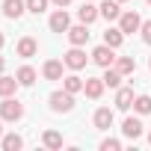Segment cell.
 <instances>
[{
    "label": "cell",
    "instance_id": "cell-8",
    "mask_svg": "<svg viewBox=\"0 0 151 151\" xmlns=\"http://www.w3.org/2000/svg\"><path fill=\"white\" fill-rule=\"evenodd\" d=\"M27 12V0H3V15L9 21H18Z\"/></svg>",
    "mask_w": 151,
    "mask_h": 151
},
{
    "label": "cell",
    "instance_id": "cell-32",
    "mask_svg": "<svg viewBox=\"0 0 151 151\" xmlns=\"http://www.w3.org/2000/svg\"><path fill=\"white\" fill-rule=\"evenodd\" d=\"M0 139H3V119H0Z\"/></svg>",
    "mask_w": 151,
    "mask_h": 151
},
{
    "label": "cell",
    "instance_id": "cell-9",
    "mask_svg": "<svg viewBox=\"0 0 151 151\" xmlns=\"http://www.w3.org/2000/svg\"><path fill=\"white\" fill-rule=\"evenodd\" d=\"M68 42L71 45H77V47H83L86 42H89V24H77V27H68Z\"/></svg>",
    "mask_w": 151,
    "mask_h": 151
},
{
    "label": "cell",
    "instance_id": "cell-34",
    "mask_svg": "<svg viewBox=\"0 0 151 151\" xmlns=\"http://www.w3.org/2000/svg\"><path fill=\"white\" fill-rule=\"evenodd\" d=\"M148 142H151V133H148Z\"/></svg>",
    "mask_w": 151,
    "mask_h": 151
},
{
    "label": "cell",
    "instance_id": "cell-6",
    "mask_svg": "<svg viewBox=\"0 0 151 151\" xmlns=\"http://www.w3.org/2000/svg\"><path fill=\"white\" fill-rule=\"evenodd\" d=\"M47 27H50L53 33H68V27H71V18H68V12H65V9H56V12L50 15Z\"/></svg>",
    "mask_w": 151,
    "mask_h": 151
},
{
    "label": "cell",
    "instance_id": "cell-29",
    "mask_svg": "<svg viewBox=\"0 0 151 151\" xmlns=\"http://www.w3.org/2000/svg\"><path fill=\"white\" fill-rule=\"evenodd\" d=\"M53 3H56V6H59V9H65V6H68V3H71V0H53Z\"/></svg>",
    "mask_w": 151,
    "mask_h": 151
},
{
    "label": "cell",
    "instance_id": "cell-27",
    "mask_svg": "<svg viewBox=\"0 0 151 151\" xmlns=\"http://www.w3.org/2000/svg\"><path fill=\"white\" fill-rule=\"evenodd\" d=\"M101 151H122V142L113 139V136H107V139H101Z\"/></svg>",
    "mask_w": 151,
    "mask_h": 151
},
{
    "label": "cell",
    "instance_id": "cell-11",
    "mask_svg": "<svg viewBox=\"0 0 151 151\" xmlns=\"http://www.w3.org/2000/svg\"><path fill=\"white\" fill-rule=\"evenodd\" d=\"M62 59H47L42 65V74H45V80H62Z\"/></svg>",
    "mask_w": 151,
    "mask_h": 151
},
{
    "label": "cell",
    "instance_id": "cell-15",
    "mask_svg": "<svg viewBox=\"0 0 151 151\" xmlns=\"http://www.w3.org/2000/svg\"><path fill=\"white\" fill-rule=\"evenodd\" d=\"M116 107H119V110H130V107H133V89L119 86V89H116Z\"/></svg>",
    "mask_w": 151,
    "mask_h": 151
},
{
    "label": "cell",
    "instance_id": "cell-30",
    "mask_svg": "<svg viewBox=\"0 0 151 151\" xmlns=\"http://www.w3.org/2000/svg\"><path fill=\"white\" fill-rule=\"evenodd\" d=\"M3 68H6V59H3V56H0V74H3Z\"/></svg>",
    "mask_w": 151,
    "mask_h": 151
},
{
    "label": "cell",
    "instance_id": "cell-2",
    "mask_svg": "<svg viewBox=\"0 0 151 151\" xmlns=\"http://www.w3.org/2000/svg\"><path fill=\"white\" fill-rule=\"evenodd\" d=\"M0 119L3 122H21L24 119V104L18 101V98H3L0 101Z\"/></svg>",
    "mask_w": 151,
    "mask_h": 151
},
{
    "label": "cell",
    "instance_id": "cell-26",
    "mask_svg": "<svg viewBox=\"0 0 151 151\" xmlns=\"http://www.w3.org/2000/svg\"><path fill=\"white\" fill-rule=\"evenodd\" d=\"M47 9V0H27V12H33V15H42Z\"/></svg>",
    "mask_w": 151,
    "mask_h": 151
},
{
    "label": "cell",
    "instance_id": "cell-4",
    "mask_svg": "<svg viewBox=\"0 0 151 151\" xmlns=\"http://www.w3.org/2000/svg\"><path fill=\"white\" fill-rule=\"evenodd\" d=\"M92 62L101 65V68L116 65V47H110V45H98V47L92 50Z\"/></svg>",
    "mask_w": 151,
    "mask_h": 151
},
{
    "label": "cell",
    "instance_id": "cell-25",
    "mask_svg": "<svg viewBox=\"0 0 151 151\" xmlns=\"http://www.w3.org/2000/svg\"><path fill=\"white\" fill-rule=\"evenodd\" d=\"M133 110H136L139 116H148V113H151V95H136V98H133Z\"/></svg>",
    "mask_w": 151,
    "mask_h": 151
},
{
    "label": "cell",
    "instance_id": "cell-20",
    "mask_svg": "<svg viewBox=\"0 0 151 151\" xmlns=\"http://www.w3.org/2000/svg\"><path fill=\"white\" fill-rule=\"evenodd\" d=\"M122 42H124V33H122L119 27H107V33H104V45H110V47H122Z\"/></svg>",
    "mask_w": 151,
    "mask_h": 151
},
{
    "label": "cell",
    "instance_id": "cell-12",
    "mask_svg": "<svg viewBox=\"0 0 151 151\" xmlns=\"http://www.w3.org/2000/svg\"><path fill=\"white\" fill-rule=\"evenodd\" d=\"M104 86H107V83H104V77H86V86H83V92H86L92 101H98V98L104 95Z\"/></svg>",
    "mask_w": 151,
    "mask_h": 151
},
{
    "label": "cell",
    "instance_id": "cell-10",
    "mask_svg": "<svg viewBox=\"0 0 151 151\" xmlns=\"http://www.w3.org/2000/svg\"><path fill=\"white\" fill-rule=\"evenodd\" d=\"M77 18H80V24H95V21L101 18V9L92 6V0H86V3L77 9Z\"/></svg>",
    "mask_w": 151,
    "mask_h": 151
},
{
    "label": "cell",
    "instance_id": "cell-36",
    "mask_svg": "<svg viewBox=\"0 0 151 151\" xmlns=\"http://www.w3.org/2000/svg\"><path fill=\"white\" fill-rule=\"evenodd\" d=\"M148 3H151V0H148Z\"/></svg>",
    "mask_w": 151,
    "mask_h": 151
},
{
    "label": "cell",
    "instance_id": "cell-31",
    "mask_svg": "<svg viewBox=\"0 0 151 151\" xmlns=\"http://www.w3.org/2000/svg\"><path fill=\"white\" fill-rule=\"evenodd\" d=\"M3 45H6V36H3V33H0V50H3Z\"/></svg>",
    "mask_w": 151,
    "mask_h": 151
},
{
    "label": "cell",
    "instance_id": "cell-21",
    "mask_svg": "<svg viewBox=\"0 0 151 151\" xmlns=\"http://www.w3.org/2000/svg\"><path fill=\"white\" fill-rule=\"evenodd\" d=\"M122 77H124V74H122L116 65H110V68L104 71V83H107L110 89H119V86H122Z\"/></svg>",
    "mask_w": 151,
    "mask_h": 151
},
{
    "label": "cell",
    "instance_id": "cell-24",
    "mask_svg": "<svg viewBox=\"0 0 151 151\" xmlns=\"http://www.w3.org/2000/svg\"><path fill=\"white\" fill-rule=\"evenodd\" d=\"M42 142H45V148H62V133L59 130H45Z\"/></svg>",
    "mask_w": 151,
    "mask_h": 151
},
{
    "label": "cell",
    "instance_id": "cell-3",
    "mask_svg": "<svg viewBox=\"0 0 151 151\" xmlns=\"http://www.w3.org/2000/svg\"><path fill=\"white\" fill-rule=\"evenodd\" d=\"M62 62H65V68H71V71H80V68H86V50L77 47V45H71V50L62 53Z\"/></svg>",
    "mask_w": 151,
    "mask_h": 151
},
{
    "label": "cell",
    "instance_id": "cell-33",
    "mask_svg": "<svg viewBox=\"0 0 151 151\" xmlns=\"http://www.w3.org/2000/svg\"><path fill=\"white\" fill-rule=\"evenodd\" d=\"M119 3H127V0H119Z\"/></svg>",
    "mask_w": 151,
    "mask_h": 151
},
{
    "label": "cell",
    "instance_id": "cell-35",
    "mask_svg": "<svg viewBox=\"0 0 151 151\" xmlns=\"http://www.w3.org/2000/svg\"><path fill=\"white\" fill-rule=\"evenodd\" d=\"M148 68H151V59H148Z\"/></svg>",
    "mask_w": 151,
    "mask_h": 151
},
{
    "label": "cell",
    "instance_id": "cell-18",
    "mask_svg": "<svg viewBox=\"0 0 151 151\" xmlns=\"http://www.w3.org/2000/svg\"><path fill=\"white\" fill-rule=\"evenodd\" d=\"M15 77H18L21 86H33V83H36V68H33V65H21V68L15 71Z\"/></svg>",
    "mask_w": 151,
    "mask_h": 151
},
{
    "label": "cell",
    "instance_id": "cell-16",
    "mask_svg": "<svg viewBox=\"0 0 151 151\" xmlns=\"http://www.w3.org/2000/svg\"><path fill=\"white\" fill-rule=\"evenodd\" d=\"M122 133H124L127 139H139V136H142V122H139V119H133V116H130V119H124Z\"/></svg>",
    "mask_w": 151,
    "mask_h": 151
},
{
    "label": "cell",
    "instance_id": "cell-1",
    "mask_svg": "<svg viewBox=\"0 0 151 151\" xmlns=\"http://www.w3.org/2000/svg\"><path fill=\"white\" fill-rule=\"evenodd\" d=\"M47 104H50L53 113H71V110H74V92H68V89H56V92H50Z\"/></svg>",
    "mask_w": 151,
    "mask_h": 151
},
{
    "label": "cell",
    "instance_id": "cell-28",
    "mask_svg": "<svg viewBox=\"0 0 151 151\" xmlns=\"http://www.w3.org/2000/svg\"><path fill=\"white\" fill-rule=\"evenodd\" d=\"M139 33H142V42H145V45H151V21H142Z\"/></svg>",
    "mask_w": 151,
    "mask_h": 151
},
{
    "label": "cell",
    "instance_id": "cell-7",
    "mask_svg": "<svg viewBox=\"0 0 151 151\" xmlns=\"http://www.w3.org/2000/svg\"><path fill=\"white\" fill-rule=\"evenodd\" d=\"M15 53H18V56H24V59H30V56H36V53H39V42H36L33 36H24V39H18Z\"/></svg>",
    "mask_w": 151,
    "mask_h": 151
},
{
    "label": "cell",
    "instance_id": "cell-22",
    "mask_svg": "<svg viewBox=\"0 0 151 151\" xmlns=\"http://www.w3.org/2000/svg\"><path fill=\"white\" fill-rule=\"evenodd\" d=\"M0 145H3V151H18L24 145V139L18 133H3V139H0Z\"/></svg>",
    "mask_w": 151,
    "mask_h": 151
},
{
    "label": "cell",
    "instance_id": "cell-17",
    "mask_svg": "<svg viewBox=\"0 0 151 151\" xmlns=\"http://www.w3.org/2000/svg\"><path fill=\"white\" fill-rule=\"evenodd\" d=\"M18 77H6V74H0V98H9V95H15L18 92Z\"/></svg>",
    "mask_w": 151,
    "mask_h": 151
},
{
    "label": "cell",
    "instance_id": "cell-23",
    "mask_svg": "<svg viewBox=\"0 0 151 151\" xmlns=\"http://www.w3.org/2000/svg\"><path fill=\"white\" fill-rule=\"evenodd\" d=\"M116 68L127 77V74H133V71H136V59H133V56H116Z\"/></svg>",
    "mask_w": 151,
    "mask_h": 151
},
{
    "label": "cell",
    "instance_id": "cell-13",
    "mask_svg": "<svg viewBox=\"0 0 151 151\" xmlns=\"http://www.w3.org/2000/svg\"><path fill=\"white\" fill-rule=\"evenodd\" d=\"M92 122H95L98 130H110V127H113V110H110V107H98Z\"/></svg>",
    "mask_w": 151,
    "mask_h": 151
},
{
    "label": "cell",
    "instance_id": "cell-5",
    "mask_svg": "<svg viewBox=\"0 0 151 151\" xmlns=\"http://www.w3.org/2000/svg\"><path fill=\"white\" fill-rule=\"evenodd\" d=\"M139 27H142V18L136 15V12H122L119 15V30L127 36V33H139Z\"/></svg>",
    "mask_w": 151,
    "mask_h": 151
},
{
    "label": "cell",
    "instance_id": "cell-19",
    "mask_svg": "<svg viewBox=\"0 0 151 151\" xmlns=\"http://www.w3.org/2000/svg\"><path fill=\"white\" fill-rule=\"evenodd\" d=\"M83 86H86V80L83 77H77V74H68V77H62V89H68V92H83Z\"/></svg>",
    "mask_w": 151,
    "mask_h": 151
},
{
    "label": "cell",
    "instance_id": "cell-14",
    "mask_svg": "<svg viewBox=\"0 0 151 151\" xmlns=\"http://www.w3.org/2000/svg\"><path fill=\"white\" fill-rule=\"evenodd\" d=\"M98 9H101V18H107V21H119V15H122L119 0H104Z\"/></svg>",
    "mask_w": 151,
    "mask_h": 151
}]
</instances>
